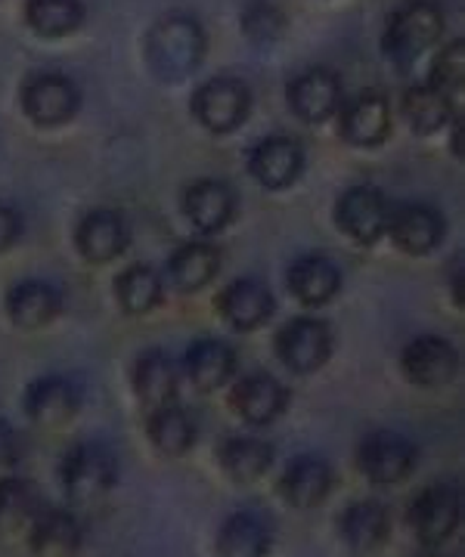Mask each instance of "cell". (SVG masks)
I'll return each instance as SVG.
<instances>
[{"label":"cell","instance_id":"ac0fdd59","mask_svg":"<svg viewBox=\"0 0 465 557\" xmlns=\"http://www.w3.org/2000/svg\"><path fill=\"white\" fill-rule=\"evenodd\" d=\"M230 406H233V412L243 418L245 424L264 428V424H273L277 418L283 416L285 406H289V391L273 375L252 372V375H243L233 384Z\"/></svg>","mask_w":465,"mask_h":557},{"label":"cell","instance_id":"ffe728a7","mask_svg":"<svg viewBox=\"0 0 465 557\" xmlns=\"http://www.w3.org/2000/svg\"><path fill=\"white\" fill-rule=\"evenodd\" d=\"M304 171V149L292 137H267L248 152V174L264 189H285Z\"/></svg>","mask_w":465,"mask_h":557},{"label":"cell","instance_id":"e0dca14e","mask_svg":"<svg viewBox=\"0 0 465 557\" xmlns=\"http://www.w3.org/2000/svg\"><path fill=\"white\" fill-rule=\"evenodd\" d=\"M25 545L32 557H78L84 545V527L72 508L47 505L28 527Z\"/></svg>","mask_w":465,"mask_h":557},{"label":"cell","instance_id":"d4e9b609","mask_svg":"<svg viewBox=\"0 0 465 557\" xmlns=\"http://www.w3.org/2000/svg\"><path fill=\"white\" fill-rule=\"evenodd\" d=\"M236 375V350L218 338H199L183 357V379L196 391H221Z\"/></svg>","mask_w":465,"mask_h":557},{"label":"cell","instance_id":"52a82bcc","mask_svg":"<svg viewBox=\"0 0 465 557\" xmlns=\"http://www.w3.org/2000/svg\"><path fill=\"white\" fill-rule=\"evenodd\" d=\"M248 112H252V90L245 81L230 75L205 81L193 97V115L211 134H233L236 127H243Z\"/></svg>","mask_w":465,"mask_h":557},{"label":"cell","instance_id":"cb8c5ba5","mask_svg":"<svg viewBox=\"0 0 465 557\" xmlns=\"http://www.w3.org/2000/svg\"><path fill=\"white\" fill-rule=\"evenodd\" d=\"M339 539L357 555H372L391 539V515L382 502L360 498L351 502L339 518Z\"/></svg>","mask_w":465,"mask_h":557},{"label":"cell","instance_id":"d6a6232c","mask_svg":"<svg viewBox=\"0 0 465 557\" xmlns=\"http://www.w3.org/2000/svg\"><path fill=\"white\" fill-rule=\"evenodd\" d=\"M25 25L38 38H69L84 25V3L82 0H25Z\"/></svg>","mask_w":465,"mask_h":557},{"label":"cell","instance_id":"8fae6325","mask_svg":"<svg viewBox=\"0 0 465 557\" xmlns=\"http://www.w3.org/2000/svg\"><path fill=\"white\" fill-rule=\"evenodd\" d=\"M388 218H391V201L372 186H354L335 205V223L342 226L344 236L360 245H376L388 233Z\"/></svg>","mask_w":465,"mask_h":557},{"label":"cell","instance_id":"e575fe53","mask_svg":"<svg viewBox=\"0 0 465 557\" xmlns=\"http://www.w3.org/2000/svg\"><path fill=\"white\" fill-rule=\"evenodd\" d=\"M465 78V44L463 40H453L446 44L444 50L438 53V60L431 65V78L428 84L435 90H441L446 100H456V94L463 90Z\"/></svg>","mask_w":465,"mask_h":557},{"label":"cell","instance_id":"83f0119b","mask_svg":"<svg viewBox=\"0 0 465 557\" xmlns=\"http://www.w3.org/2000/svg\"><path fill=\"white\" fill-rule=\"evenodd\" d=\"M273 446L261 437H227L218 446V468L230 483L236 486H252L267 478L273 468Z\"/></svg>","mask_w":465,"mask_h":557},{"label":"cell","instance_id":"277c9868","mask_svg":"<svg viewBox=\"0 0 465 557\" xmlns=\"http://www.w3.org/2000/svg\"><path fill=\"white\" fill-rule=\"evenodd\" d=\"M444 35V13L431 0H409L384 28V53L394 62H416Z\"/></svg>","mask_w":465,"mask_h":557},{"label":"cell","instance_id":"5bb4252c","mask_svg":"<svg viewBox=\"0 0 465 557\" xmlns=\"http://www.w3.org/2000/svg\"><path fill=\"white\" fill-rule=\"evenodd\" d=\"M401 369L413 384L419 387H444L450 381L456 379L460 372V354L456 347L446 338L438 335H423V338H413L401 354Z\"/></svg>","mask_w":465,"mask_h":557},{"label":"cell","instance_id":"9c48e42d","mask_svg":"<svg viewBox=\"0 0 465 557\" xmlns=\"http://www.w3.org/2000/svg\"><path fill=\"white\" fill-rule=\"evenodd\" d=\"M82 406V387L65 375H44V379L32 381L22 397V412L41 431H62L65 424H72L78 418Z\"/></svg>","mask_w":465,"mask_h":557},{"label":"cell","instance_id":"ba28073f","mask_svg":"<svg viewBox=\"0 0 465 557\" xmlns=\"http://www.w3.org/2000/svg\"><path fill=\"white\" fill-rule=\"evenodd\" d=\"M332 347H335L332 329L317 317L292 319L277 335V357L283 359L285 369H292L295 375L320 372L332 357Z\"/></svg>","mask_w":465,"mask_h":557},{"label":"cell","instance_id":"4dcf8cb0","mask_svg":"<svg viewBox=\"0 0 465 557\" xmlns=\"http://www.w3.org/2000/svg\"><path fill=\"white\" fill-rule=\"evenodd\" d=\"M221 270V251L211 242H186L168 260V278L181 292H199Z\"/></svg>","mask_w":465,"mask_h":557},{"label":"cell","instance_id":"836d02e7","mask_svg":"<svg viewBox=\"0 0 465 557\" xmlns=\"http://www.w3.org/2000/svg\"><path fill=\"white\" fill-rule=\"evenodd\" d=\"M404 119L416 134H438L453 121V100H446L431 84L409 87L404 94Z\"/></svg>","mask_w":465,"mask_h":557},{"label":"cell","instance_id":"484cf974","mask_svg":"<svg viewBox=\"0 0 465 557\" xmlns=\"http://www.w3.org/2000/svg\"><path fill=\"white\" fill-rule=\"evenodd\" d=\"M289 292L304 307H326L342 288V270L326 255H304L289 267Z\"/></svg>","mask_w":465,"mask_h":557},{"label":"cell","instance_id":"2e32d148","mask_svg":"<svg viewBox=\"0 0 465 557\" xmlns=\"http://www.w3.org/2000/svg\"><path fill=\"white\" fill-rule=\"evenodd\" d=\"M289 106L307 124H323L342 109V81L329 69H304L289 84Z\"/></svg>","mask_w":465,"mask_h":557},{"label":"cell","instance_id":"7c38bea8","mask_svg":"<svg viewBox=\"0 0 465 557\" xmlns=\"http://www.w3.org/2000/svg\"><path fill=\"white\" fill-rule=\"evenodd\" d=\"M127 242H131L127 220L112 208H94L75 226V248H78L82 260L94 263V267H106V263L122 258Z\"/></svg>","mask_w":465,"mask_h":557},{"label":"cell","instance_id":"30bf717a","mask_svg":"<svg viewBox=\"0 0 465 557\" xmlns=\"http://www.w3.org/2000/svg\"><path fill=\"white\" fill-rule=\"evenodd\" d=\"M335 490V471L323 456L302 453L280 474V498L295 511H314Z\"/></svg>","mask_w":465,"mask_h":557},{"label":"cell","instance_id":"9a60e30c","mask_svg":"<svg viewBox=\"0 0 465 557\" xmlns=\"http://www.w3.org/2000/svg\"><path fill=\"white\" fill-rule=\"evenodd\" d=\"M384 236H391V242L406 255L423 258V255H431L444 239V218L435 208L419 205V201H406L397 208L391 205Z\"/></svg>","mask_w":465,"mask_h":557},{"label":"cell","instance_id":"4316f807","mask_svg":"<svg viewBox=\"0 0 465 557\" xmlns=\"http://www.w3.org/2000/svg\"><path fill=\"white\" fill-rule=\"evenodd\" d=\"M146 437L162 458H183L193 453V446L199 440V428H196L193 412H186L178 403H168L159 409H149Z\"/></svg>","mask_w":465,"mask_h":557},{"label":"cell","instance_id":"8d00e7d4","mask_svg":"<svg viewBox=\"0 0 465 557\" xmlns=\"http://www.w3.org/2000/svg\"><path fill=\"white\" fill-rule=\"evenodd\" d=\"M22 239V218L16 208L0 205V255H7Z\"/></svg>","mask_w":465,"mask_h":557},{"label":"cell","instance_id":"d6986e66","mask_svg":"<svg viewBox=\"0 0 465 557\" xmlns=\"http://www.w3.org/2000/svg\"><path fill=\"white\" fill-rule=\"evenodd\" d=\"M273 539H277L273 520L264 511L243 508L223 520L215 548L218 557H267L273 552Z\"/></svg>","mask_w":465,"mask_h":557},{"label":"cell","instance_id":"74e56055","mask_svg":"<svg viewBox=\"0 0 465 557\" xmlns=\"http://www.w3.org/2000/svg\"><path fill=\"white\" fill-rule=\"evenodd\" d=\"M419 557H450V555H441L438 548H428V552H423V555H419Z\"/></svg>","mask_w":465,"mask_h":557},{"label":"cell","instance_id":"603a6c76","mask_svg":"<svg viewBox=\"0 0 465 557\" xmlns=\"http://www.w3.org/2000/svg\"><path fill=\"white\" fill-rule=\"evenodd\" d=\"M223 322L236 332H255L261 329L267 319L273 317L277 300L270 295V288L258 278H236L230 282L218 298Z\"/></svg>","mask_w":465,"mask_h":557},{"label":"cell","instance_id":"7402d4cb","mask_svg":"<svg viewBox=\"0 0 465 557\" xmlns=\"http://www.w3.org/2000/svg\"><path fill=\"white\" fill-rule=\"evenodd\" d=\"M183 214L203 236H218L236 214V196L223 180H196L183 193Z\"/></svg>","mask_w":465,"mask_h":557},{"label":"cell","instance_id":"f546056e","mask_svg":"<svg viewBox=\"0 0 465 557\" xmlns=\"http://www.w3.org/2000/svg\"><path fill=\"white\" fill-rule=\"evenodd\" d=\"M44 508H47V498L32 480L20 478V474L0 478V536L3 533L25 536Z\"/></svg>","mask_w":465,"mask_h":557},{"label":"cell","instance_id":"d590c367","mask_svg":"<svg viewBox=\"0 0 465 557\" xmlns=\"http://www.w3.org/2000/svg\"><path fill=\"white\" fill-rule=\"evenodd\" d=\"M22 456H25L22 434L7 421V418H0V471H3V474L13 471L22 461Z\"/></svg>","mask_w":465,"mask_h":557},{"label":"cell","instance_id":"f1b7e54d","mask_svg":"<svg viewBox=\"0 0 465 557\" xmlns=\"http://www.w3.org/2000/svg\"><path fill=\"white\" fill-rule=\"evenodd\" d=\"M131 384H134L137 399L149 412V409H159V406H168V403H178L181 369L171 362V357L164 350H146L134 362Z\"/></svg>","mask_w":465,"mask_h":557},{"label":"cell","instance_id":"4fadbf2b","mask_svg":"<svg viewBox=\"0 0 465 557\" xmlns=\"http://www.w3.org/2000/svg\"><path fill=\"white\" fill-rule=\"evenodd\" d=\"M62 292L47 278H22L7 292V317L22 332H41L62 313Z\"/></svg>","mask_w":465,"mask_h":557},{"label":"cell","instance_id":"6da1fadb","mask_svg":"<svg viewBox=\"0 0 465 557\" xmlns=\"http://www.w3.org/2000/svg\"><path fill=\"white\" fill-rule=\"evenodd\" d=\"M205 57V32L193 16H164L146 35V65L159 81L189 78Z\"/></svg>","mask_w":465,"mask_h":557},{"label":"cell","instance_id":"3957f363","mask_svg":"<svg viewBox=\"0 0 465 557\" xmlns=\"http://www.w3.org/2000/svg\"><path fill=\"white\" fill-rule=\"evenodd\" d=\"M463 523V493L453 480L428 483L406 508V527L425 548H441Z\"/></svg>","mask_w":465,"mask_h":557},{"label":"cell","instance_id":"44dd1931","mask_svg":"<svg viewBox=\"0 0 465 557\" xmlns=\"http://www.w3.org/2000/svg\"><path fill=\"white\" fill-rule=\"evenodd\" d=\"M339 127L342 137L357 149H376L391 134V102L382 94L366 90L357 100L339 109Z\"/></svg>","mask_w":465,"mask_h":557},{"label":"cell","instance_id":"8992f818","mask_svg":"<svg viewBox=\"0 0 465 557\" xmlns=\"http://www.w3.org/2000/svg\"><path fill=\"white\" fill-rule=\"evenodd\" d=\"M419 461L416 443L401 434V431H372L360 440L357 446V468L372 486H397L404 480L413 478Z\"/></svg>","mask_w":465,"mask_h":557},{"label":"cell","instance_id":"5b68a950","mask_svg":"<svg viewBox=\"0 0 465 557\" xmlns=\"http://www.w3.org/2000/svg\"><path fill=\"white\" fill-rule=\"evenodd\" d=\"M22 112L41 131H57L75 121L82 109L78 84L62 72H38L22 84Z\"/></svg>","mask_w":465,"mask_h":557},{"label":"cell","instance_id":"7a4b0ae2","mask_svg":"<svg viewBox=\"0 0 465 557\" xmlns=\"http://www.w3.org/2000/svg\"><path fill=\"white\" fill-rule=\"evenodd\" d=\"M57 478L72 505H97L119 483V456L100 440H82L60 458Z\"/></svg>","mask_w":465,"mask_h":557},{"label":"cell","instance_id":"1f68e13d","mask_svg":"<svg viewBox=\"0 0 465 557\" xmlns=\"http://www.w3.org/2000/svg\"><path fill=\"white\" fill-rule=\"evenodd\" d=\"M164 282L159 270L149 263H134L115 276V298L122 304L124 313L131 317H146L162 304Z\"/></svg>","mask_w":465,"mask_h":557}]
</instances>
